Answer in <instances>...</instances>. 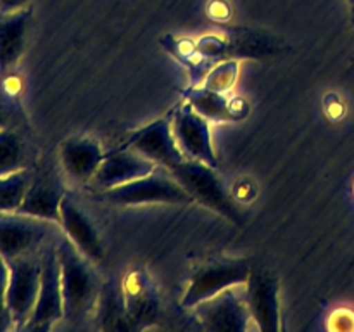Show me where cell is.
Listing matches in <instances>:
<instances>
[{"label":"cell","instance_id":"5bb4252c","mask_svg":"<svg viewBox=\"0 0 354 332\" xmlns=\"http://www.w3.org/2000/svg\"><path fill=\"white\" fill-rule=\"evenodd\" d=\"M156 168H158V165L142 156L140 152L130 147H121L106 154L99 169L93 175L92 182L102 190L114 189L118 185L142 178V176L154 172Z\"/></svg>","mask_w":354,"mask_h":332},{"label":"cell","instance_id":"8992f818","mask_svg":"<svg viewBox=\"0 0 354 332\" xmlns=\"http://www.w3.org/2000/svg\"><path fill=\"white\" fill-rule=\"evenodd\" d=\"M57 241L50 242L41 251L40 290H38L33 313H31L30 320L24 325L23 331H50L57 322L64 320V299H62Z\"/></svg>","mask_w":354,"mask_h":332},{"label":"cell","instance_id":"2e32d148","mask_svg":"<svg viewBox=\"0 0 354 332\" xmlns=\"http://www.w3.org/2000/svg\"><path fill=\"white\" fill-rule=\"evenodd\" d=\"M106 158L102 145L88 137L68 138L61 145V165L68 176L78 182H88Z\"/></svg>","mask_w":354,"mask_h":332},{"label":"cell","instance_id":"ac0fdd59","mask_svg":"<svg viewBox=\"0 0 354 332\" xmlns=\"http://www.w3.org/2000/svg\"><path fill=\"white\" fill-rule=\"evenodd\" d=\"M64 194L66 190L62 189L59 182L48 178V176L33 175L26 190V196H24L17 211L59 223V220H61V201Z\"/></svg>","mask_w":354,"mask_h":332},{"label":"cell","instance_id":"ffe728a7","mask_svg":"<svg viewBox=\"0 0 354 332\" xmlns=\"http://www.w3.org/2000/svg\"><path fill=\"white\" fill-rule=\"evenodd\" d=\"M161 44L168 48V52H171V55H175L183 66H187L192 76V83L190 85H201L204 80V76L207 75L213 66L209 64V61L203 57V55L197 52L196 44H192L190 40L185 38H175L171 35H166L161 38Z\"/></svg>","mask_w":354,"mask_h":332},{"label":"cell","instance_id":"6da1fadb","mask_svg":"<svg viewBox=\"0 0 354 332\" xmlns=\"http://www.w3.org/2000/svg\"><path fill=\"white\" fill-rule=\"evenodd\" d=\"M57 256L61 263L64 320L82 324L95 313L102 282L93 266L95 263L83 256L64 234L57 241Z\"/></svg>","mask_w":354,"mask_h":332},{"label":"cell","instance_id":"9a60e30c","mask_svg":"<svg viewBox=\"0 0 354 332\" xmlns=\"http://www.w3.org/2000/svg\"><path fill=\"white\" fill-rule=\"evenodd\" d=\"M183 99L209 121H239L249 114V106L242 99H230L203 85H190L182 92Z\"/></svg>","mask_w":354,"mask_h":332},{"label":"cell","instance_id":"7a4b0ae2","mask_svg":"<svg viewBox=\"0 0 354 332\" xmlns=\"http://www.w3.org/2000/svg\"><path fill=\"white\" fill-rule=\"evenodd\" d=\"M171 175L194 197V201L221 214L230 223L244 225V213L234 194H230L223 180L216 175V168H211L197 159H183L175 169H171Z\"/></svg>","mask_w":354,"mask_h":332},{"label":"cell","instance_id":"4fadbf2b","mask_svg":"<svg viewBox=\"0 0 354 332\" xmlns=\"http://www.w3.org/2000/svg\"><path fill=\"white\" fill-rule=\"evenodd\" d=\"M59 225L62 234L75 244V248L92 263H99L104 258V248L100 235L93 225L92 218L85 213L78 201L66 192L61 201V220Z\"/></svg>","mask_w":354,"mask_h":332},{"label":"cell","instance_id":"d4e9b609","mask_svg":"<svg viewBox=\"0 0 354 332\" xmlns=\"http://www.w3.org/2000/svg\"><path fill=\"white\" fill-rule=\"evenodd\" d=\"M17 114H19V99L7 95L0 89V130L2 128H12Z\"/></svg>","mask_w":354,"mask_h":332},{"label":"cell","instance_id":"52a82bcc","mask_svg":"<svg viewBox=\"0 0 354 332\" xmlns=\"http://www.w3.org/2000/svg\"><path fill=\"white\" fill-rule=\"evenodd\" d=\"M9 265V286H7V310L12 327L23 331L37 304L40 290L41 252L12 259Z\"/></svg>","mask_w":354,"mask_h":332},{"label":"cell","instance_id":"7c38bea8","mask_svg":"<svg viewBox=\"0 0 354 332\" xmlns=\"http://www.w3.org/2000/svg\"><path fill=\"white\" fill-rule=\"evenodd\" d=\"M127 313L135 329L149 327L161 315V297L147 270L133 268L121 280Z\"/></svg>","mask_w":354,"mask_h":332},{"label":"cell","instance_id":"e0dca14e","mask_svg":"<svg viewBox=\"0 0 354 332\" xmlns=\"http://www.w3.org/2000/svg\"><path fill=\"white\" fill-rule=\"evenodd\" d=\"M31 10L28 7L0 16V75L16 69L26 47Z\"/></svg>","mask_w":354,"mask_h":332},{"label":"cell","instance_id":"603a6c76","mask_svg":"<svg viewBox=\"0 0 354 332\" xmlns=\"http://www.w3.org/2000/svg\"><path fill=\"white\" fill-rule=\"evenodd\" d=\"M239 78V61L235 59H227V61H221L220 64L213 66V68L207 71V75L204 76L203 83L201 85L206 86V89L214 90V92L227 93L230 92L235 86Z\"/></svg>","mask_w":354,"mask_h":332},{"label":"cell","instance_id":"9c48e42d","mask_svg":"<svg viewBox=\"0 0 354 332\" xmlns=\"http://www.w3.org/2000/svg\"><path fill=\"white\" fill-rule=\"evenodd\" d=\"M171 128L180 151L187 159H197L211 168H218V156L211 140L209 120L197 113L189 102H183L171 114Z\"/></svg>","mask_w":354,"mask_h":332},{"label":"cell","instance_id":"484cf974","mask_svg":"<svg viewBox=\"0 0 354 332\" xmlns=\"http://www.w3.org/2000/svg\"><path fill=\"white\" fill-rule=\"evenodd\" d=\"M328 329L332 331H344L353 332L354 331V310L348 306H341L334 310L328 317Z\"/></svg>","mask_w":354,"mask_h":332},{"label":"cell","instance_id":"3957f363","mask_svg":"<svg viewBox=\"0 0 354 332\" xmlns=\"http://www.w3.org/2000/svg\"><path fill=\"white\" fill-rule=\"evenodd\" d=\"M62 235L61 225L19 211L0 213V255L7 263L38 255Z\"/></svg>","mask_w":354,"mask_h":332},{"label":"cell","instance_id":"f546056e","mask_svg":"<svg viewBox=\"0 0 354 332\" xmlns=\"http://www.w3.org/2000/svg\"><path fill=\"white\" fill-rule=\"evenodd\" d=\"M353 192H354V185H353Z\"/></svg>","mask_w":354,"mask_h":332},{"label":"cell","instance_id":"cb8c5ba5","mask_svg":"<svg viewBox=\"0 0 354 332\" xmlns=\"http://www.w3.org/2000/svg\"><path fill=\"white\" fill-rule=\"evenodd\" d=\"M7 286H9V265L0 255V332L14 329L7 310Z\"/></svg>","mask_w":354,"mask_h":332},{"label":"cell","instance_id":"d6986e66","mask_svg":"<svg viewBox=\"0 0 354 332\" xmlns=\"http://www.w3.org/2000/svg\"><path fill=\"white\" fill-rule=\"evenodd\" d=\"M95 311L102 331H130V329H135L128 318L121 280H111V282L102 284Z\"/></svg>","mask_w":354,"mask_h":332},{"label":"cell","instance_id":"8fae6325","mask_svg":"<svg viewBox=\"0 0 354 332\" xmlns=\"http://www.w3.org/2000/svg\"><path fill=\"white\" fill-rule=\"evenodd\" d=\"M123 147H130L133 151L140 152L142 156L151 159L158 166L166 169H175L183 159V152L180 151L178 142L173 135L171 120L169 118H161L152 123L145 124L140 130L133 131Z\"/></svg>","mask_w":354,"mask_h":332},{"label":"cell","instance_id":"4316f807","mask_svg":"<svg viewBox=\"0 0 354 332\" xmlns=\"http://www.w3.org/2000/svg\"><path fill=\"white\" fill-rule=\"evenodd\" d=\"M28 2L30 0H0V16L24 9L28 7Z\"/></svg>","mask_w":354,"mask_h":332},{"label":"cell","instance_id":"5b68a950","mask_svg":"<svg viewBox=\"0 0 354 332\" xmlns=\"http://www.w3.org/2000/svg\"><path fill=\"white\" fill-rule=\"evenodd\" d=\"M251 275V265L245 259H214L204 263L190 277L182 297V306L192 310L201 301L209 299L230 287H242Z\"/></svg>","mask_w":354,"mask_h":332},{"label":"cell","instance_id":"ba28073f","mask_svg":"<svg viewBox=\"0 0 354 332\" xmlns=\"http://www.w3.org/2000/svg\"><path fill=\"white\" fill-rule=\"evenodd\" d=\"M192 313L206 331L245 332L252 324L245 290L241 293L237 287H230L209 299L201 301L192 308Z\"/></svg>","mask_w":354,"mask_h":332},{"label":"cell","instance_id":"7402d4cb","mask_svg":"<svg viewBox=\"0 0 354 332\" xmlns=\"http://www.w3.org/2000/svg\"><path fill=\"white\" fill-rule=\"evenodd\" d=\"M31 178H33V173L30 172V168L0 178V213L19 210Z\"/></svg>","mask_w":354,"mask_h":332},{"label":"cell","instance_id":"83f0119b","mask_svg":"<svg viewBox=\"0 0 354 332\" xmlns=\"http://www.w3.org/2000/svg\"><path fill=\"white\" fill-rule=\"evenodd\" d=\"M351 16H353V23H354V6H351Z\"/></svg>","mask_w":354,"mask_h":332},{"label":"cell","instance_id":"277c9868","mask_svg":"<svg viewBox=\"0 0 354 332\" xmlns=\"http://www.w3.org/2000/svg\"><path fill=\"white\" fill-rule=\"evenodd\" d=\"M106 199L118 206H138V204H190L194 197L180 185L178 180L166 168L154 169L149 175L133 182L123 183L114 189L104 190Z\"/></svg>","mask_w":354,"mask_h":332},{"label":"cell","instance_id":"30bf717a","mask_svg":"<svg viewBox=\"0 0 354 332\" xmlns=\"http://www.w3.org/2000/svg\"><path fill=\"white\" fill-rule=\"evenodd\" d=\"M244 287L254 327L265 332H279L282 329L279 279L270 270L254 266Z\"/></svg>","mask_w":354,"mask_h":332},{"label":"cell","instance_id":"44dd1931","mask_svg":"<svg viewBox=\"0 0 354 332\" xmlns=\"http://www.w3.org/2000/svg\"><path fill=\"white\" fill-rule=\"evenodd\" d=\"M26 144L14 128L0 130V178L28 168Z\"/></svg>","mask_w":354,"mask_h":332},{"label":"cell","instance_id":"f1b7e54d","mask_svg":"<svg viewBox=\"0 0 354 332\" xmlns=\"http://www.w3.org/2000/svg\"><path fill=\"white\" fill-rule=\"evenodd\" d=\"M349 2V6H354V0H348Z\"/></svg>","mask_w":354,"mask_h":332}]
</instances>
